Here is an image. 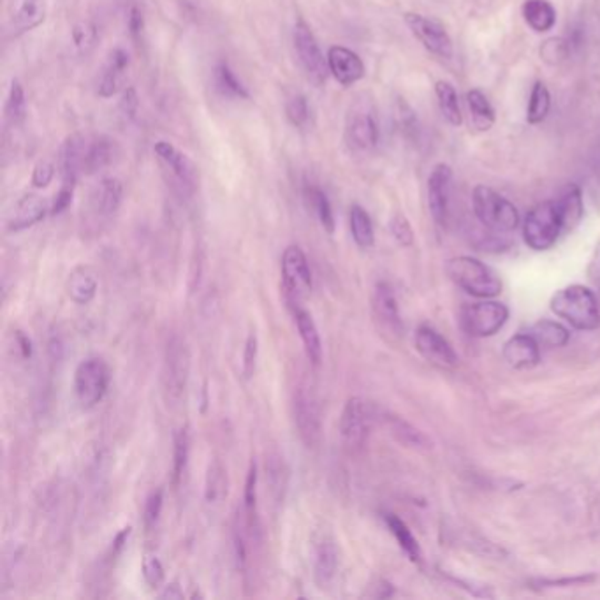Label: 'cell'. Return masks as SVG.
Wrapping results in <instances>:
<instances>
[{
    "instance_id": "obj_9",
    "label": "cell",
    "mask_w": 600,
    "mask_h": 600,
    "mask_svg": "<svg viewBox=\"0 0 600 600\" xmlns=\"http://www.w3.org/2000/svg\"><path fill=\"white\" fill-rule=\"evenodd\" d=\"M381 137L375 106L368 99H358L349 107L345 120V139L352 150L370 152Z\"/></svg>"
},
{
    "instance_id": "obj_23",
    "label": "cell",
    "mask_w": 600,
    "mask_h": 600,
    "mask_svg": "<svg viewBox=\"0 0 600 600\" xmlns=\"http://www.w3.org/2000/svg\"><path fill=\"white\" fill-rule=\"evenodd\" d=\"M339 571V549L331 537L324 535L313 549V579L319 588H328Z\"/></svg>"
},
{
    "instance_id": "obj_49",
    "label": "cell",
    "mask_w": 600,
    "mask_h": 600,
    "mask_svg": "<svg viewBox=\"0 0 600 600\" xmlns=\"http://www.w3.org/2000/svg\"><path fill=\"white\" fill-rule=\"evenodd\" d=\"M162 507H164V490L158 488L156 492H152L147 502H145V511H143V520H145V526L147 528H154L160 514H162Z\"/></svg>"
},
{
    "instance_id": "obj_6",
    "label": "cell",
    "mask_w": 600,
    "mask_h": 600,
    "mask_svg": "<svg viewBox=\"0 0 600 600\" xmlns=\"http://www.w3.org/2000/svg\"><path fill=\"white\" fill-rule=\"evenodd\" d=\"M154 152L171 188L183 199L192 198L199 182L194 162L169 141H157Z\"/></svg>"
},
{
    "instance_id": "obj_32",
    "label": "cell",
    "mask_w": 600,
    "mask_h": 600,
    "mask_svg": "<svg viewBox=\"0 0 600 600\" xmlns=\"http://www.w3.org/2000/svg\"><path fill=\"white\" fill-rule=\"evenodd\" d=\"M467 106H469L470 122L477 131H490L493 127L495 109L481 90L473 88L467 92Z\"/></svg>"
},
{
    "instance_id": "obj_35",
    "label": "cell",
    "mask_w": 600,
    "mask_h": 600,
    "mask_svg": "<svg viewBox=\"0 0 600 600\" xmlns=\"http://www.w3.org/2000/svg\"><path fill=\"white\" fill-rule=\"evenodd\" d=\"M305 199L310 205L313 213L317 215V219H319L320 226L324 228V231L328 235H333L335 233V228H337V220H335V213H333L331 203H330L326 192L320 190L319 187L307 185V188H305Z\"/></svg>"
},
{
    "instance_id": "obj_12",
    "label": "cell",
    "mask_w": 600,
    "mask_h": 600,
    "mask_svg": "<svg viewBox=\"0 0 600 600\" xmlns=\"http://www.w3.org/2000/svg\"><path fill=\"white\" fill-rule=\"evenodd\" d=\"M292 43H294V50L298 55L300 66L303 67L307 78L317 86L324 85L328 73H330L328 58H324V53L320 52V46L313 36L312 28L307 25L303 20H298L294 25Z\"/></svg>"
},
{
    "instance_id": "obj_10",
    "label": "cell",
    "mask_w": 600,
    "mask_h": 600,
    "mask_svg": "<svg viewBox=\"0 0 600 600\" xmlns=\"http://www.w3.org/2000/svg\"><path fill=\"white\" fill-rule=\"evenodd\" d=\"M292 411L301 442L309 449H315L322 441V412L317 392L310 384L303 382L296 388Z\"/></svg>"
},
{
    "instance_id": "obj_36",
    "label": "cell",
    "mask_w": 600,
    "mask_h": 600,
    "mask_svg": "<svg viewBox=\"0 0 600 600\" xmlns=\"http://www.w3.org/2000/svg\"><path fill=\"white\" fill-rule=\"evenodd\" d=\"M530 335L539 345H544V347H564L571 340V333L564 324H560L556 320H549V319H543V320L535 322L530 330Z\"/></svg>"
},
{
    "instance_id": "obj_20",
    "label": "cell",
    "mask_w": 600,
    "mask_h": 600,
    "mask_svg": "<svg viewBox=\"0 0 600 600\" xmlns=\"http://www.w3.org/2000/svg\"><path fill=\"white\" fill-rule=\"evenodd\" d=\"M129 66H131V58L126 50L117 48L109 53L97 81V94L105 99L117 96L124 88Z\"/></svg>"
},
{
    "instance_id": "obj_28",
    "label": "cell",
    "mask_w": 600,
    "mask_h": 600,
    "mask_svg": "<svg viewBox=\"0 0 600 600\" xmlns=\"http://www.w3.org/2000/svg\"><path fill=\"white\" fill-rule=\"evenodd\" d=\"M294 320H296V328H298L300 339L303 341L309 361L313 366L320 365L322 363V341H320V335H319V330L315 326L312 315L307 310L296 307Z\"/></svg>"
},
{
    "instance_id": "obj_48",
    "label": "cell",
    "mask_w": 600,
    "mask_h": 600,
    "mask_svg": "<svg viewBox=\"0 0 600 600\" xmlns=\"http://www.w3.org/2000/svg\"><path fill=\"white\" fill-rule=\"evenodd\" d=\"M390 229H392V238L398 241V245L411 247L414 243V231H412L411 222L407 220L405 215L396 213L392 219Z\"/></svg>"
},
{
    "instance_id": "obj_51",
    "label": "cell",
    "mask_w": 600,
    "mask_h": 600,
    "mask_svg": "<svg viewBox=\"0 0 600 600\" xmlns=\"http://www.w3.org/2000/svg\"><path fill=\"white\" fill-rule=\"evenodd\" d=\"M56 168L50 160H39L32 171V185L37 188H46L55 178Z\"/></svg>"
},
{
    "instance_id": "obj_50",
    "label": "cell",
    "mask_w": 600,
    "mask_h": 600,
    "mask_svg": "<svg viewBox=\"0 0 600 600\" xmlns=\"http://www.w3.org/2000/svg\"><path fill=\"white\" fill-rule=\"evenodd\" d=\"M258 354H259V341H258L256 333H250L249 339L245 341V349H243V375H245V379H252V375L256 373Z\"/></svg>"
},
{
    "instance_id": "obj_4",
    "label": "cell",
    "mask_w": 600,
    "mask_h": 600,
    "mask_svg": "<svg viewBox=\"0 0 600 600\" xmlns=\"http://www.w3.org/2000/svg\"><path fill=\"white\" fill-rule=\"evenodd\" d=\"M190 379V351L185 340L173 335L168 340L164 366H162V390L168 405H180L187 394Z\"/></svg>"
},
{
    "instance_id": "obj_2",
    "label": "cell",
    "mask_w": 600,
    "mask_h": 600,
    "mask_svg": "<svg viewBox=\"0 0 600 600\" xmlns=\"http://www.w3.org/2000/svg\"><path fill=\"white\" fill-rule=\"evenodd\" d=\"M445 269L458 288L467 290L475 298L490 300L502 292V280L496 275L495 269L475 258H454L447 262Z\"/></svg>"
},
{
    "instance_id": "obj_39",
    "label": "cell",
    "mask_w": 600,
    "mask_h": 600,
    "mask_svg": "<svg viewBox=\"0 0 600 600\" xmlns=\"http://www.w3.org/2000/svg\"><path fill=\"white\" fill-rule=\"evenodd\" d=\"M351 233L356 241L358 247L361 249H370L375 243V231H373V222L363 207L354 205L351 208Z\"/></svg>"
},
{
    "instance_id": "obj_17",
    "label": "cell",
    "mask_w": 600,
    "mask_h": 600,
    "mask_svg": "<svg viewBox=\"0 0 600 600\" xmlns=\"http://www.w3.org/2000/svg\"><path fill=\"white\" fill-rule=\"evenodd\" d=\"M371 307L375 319L379 324L394 337H400L403 333V322L400 315V307L394 296V290L388 282H379L373 289L371 296Z\"/></svg>"
},
{
    "instance_id": "obj_33",
    "label": "cell",
    "mask_w": 600,
    "mask_h": 600,
    "mask_svg": "<svg viewBox=\"0 0 600 600\" xmlns=\"http://www.w3.org/2000/svg\"><path fill=\"white\" fill-rule=\"evenodd\" d=\"M213 86L226 99H249L247 88L226 62H219L213 67Z\"/></svg>"
},
{
    "instance_id": "obj_1",
    "label": "cell",
    "mask_w": 600,
    "mask_h": 600,
    "mask_svg": "<svg viewBox=\"0 0 600 600\" xmlns=\"http://www.w3.org/2000/svg\"><path fill=\"white\" fill-rule=\"evenodd\" d=\"M551 310L567 320L579 331H594L600 328V309L597 296L585 286L560 289L551 298Z\"/></svg>"
},
{
    "instance_id": "obj_11",
    "label": "cell",
    "mask_w": 600,
    "mask_h": 600,
    "mask_svg": "<svg viewBox=\"0 0 600 600\" xmlns=\"http://www.w3.org/2000/svg\"><path fill=\"white\" fill-rule=\"evenodd\" d=\"M282 286L290 305H298L312 292V269L307 259V254L298 245H289L284 250Z\"/></svg>"
},
{
    "instance_id": "obj_19",
    "label": "cell",
    "mask_w": 600,
    "mask_h": 600,
    "mask_svg": "<svg viewBox=\"0 0 600 600\" xmlns=\"http://www.w3.org/2000/svg\"><path fill=\"white\" fill-rule=\"evenodd\" d=\"M117 156H118V145L109 136L99 134V136L85 137L81 171L85 175H94L97 171H103L113 164Z\"/></svg>"
},
{
    "instance_id": "obj_53",
    "label": "cell",
    "mask_w": 600,
    "mask_h": 600,
    "mask_svg": "<svg viewBox=\"0 0 600 600\" xmlns=\"http://www.w3.org/2000/svg\"><path fill=\"white\" fill-rule=\"evenodd\" d=\"M137 107H139V101H137V94L136 90L129 86L124 90V96H122V101H120V113L124 118L127 120H132L137 113Z\"/></svg>"
},
{
    "instance_id": "obj_3",
    "label": "cell",
    "mask_w": 600,
    "mask_h": 600,
    "mask_svg": "<svg viewBox=\"0 0 600 600\" xmlns=\"http://www.w3.org/2000/svg\"><path fill=\"white\" fill-rule=\"evenodd\" d=\"M472 205L477 220L496 233H511L520 226L518 208L492 187L477 185L472 192Z\"/></svg>"
},
{
    "instance_id": "obj_26",
    "label": "cell",
    "mask_w": 600,
    "mask_h": 600,
    "mask_svg": "<svg viewBox=\"0 0 600 600\" xmlns=\"http://www.w3.org/2000/svg\"><path fill=\"white\" fill-rule=\"evenodd\" d=\"M97 289H99L97 275L88 266H78L76 269H73L66 282L67 296L76 305L92 303L94 298L97 296Z\"/></svg>"
},
{
    "instance_id": "obj_55",
    "label": "cell",
    "mask_w": 600,
    "mask_h": 600,
    "mask_svg": "<svg viewBox=\"0 0 600 600\" xmlns=\"http://www.w3.org/2000/svg\"><path fill=\"white\" fill-rule=\"evenodd\" d=\"M588 277L595 284H600V243L595 247V252H594L590 264H588Z\"/></svg>"
},
{
    "instance_id": "obj_7",
    "label": "cell",
    "mask_w": 600,
    "mask_h": 600,
    "mask_svg": "<svg viewBox=\"0 0 600 600\" xmlns=\"http://www.w3.org/2000/svg\"><path fill=\"white\" fill-rule=\"evenodd\" d=\"M377 414L379 407L361 396L347 400L340 416V437L349 451H358L365 445Z\"/></svg>"
},
{
    "instance_id": "obj_44",
    "label": "cell",
    "mask_w": 600,
    "mask_h": 600,
    "mask_svg": "<svg viewBox=\"0 0 600 600\" xmlns=\"http://www.w3.org/2000/svg\"><path fill=\"white\" fill-rule=\"evenodd\" d=\"M569 52H571V46L565 39L549 37L541 46V58L548 66H560L562 62H565L569 58Z\"/></svg>"
},
{
    "instance_id": "obj_16",
    "label": "cell",
    "mask_w": 600,
    "mask_h": 600,
    "mask_svg": "<svg viewBox=\"0 0 600 600\" xmlns=\"http://www.w3.org/2000/svg\"><path fill=\"white\" fill-rule=\"evenodd\" d=\"M416 349L428 363L441 368H454L460 361L453 345L428 324L419 326L416 331Z\"/></svg>"
},
{
    "instance_id": "obj_43",
    "label": "cell",
    "mask_w": 600,
    "mask_h": 600,
    "mask_svg": "<svg viewBox=\"0 0 600 600\" xmlns=\"http://www.w3.org/2000/svg\"><path fill=\"white\" fill-rule=\"evenodd\" d=\"M286 115L288 120L298 129H307L310 126V118H312V111L310 106L305 96L296 94L292 97H289L286 103Z\"/></svg>"
},
{
    "instance_id": "obj_18",
    "label": "cell",
    "mask_w": 600,
    "mask_h": 600,
    "mask_svg": "<svg viewBox=\"0 0 600 600\" xmlns=\"http://www.w3.org/2000/svg\"><path fill=\"white\" fill-rule=\"evenodd\" d=\"M328 67L333 78L343 86H351L365 78V64L358 53L343 48V46H331L328 50Z\"/></svg>"
},
{
    "instance_id": "obj_15",
    "label": "cell",
    "mask_w": 600,
    "mask_h": 600,
    "mask_svg": "<svg viewBox=\"0 0 600 600\" xmlns=\"http://www.w3.org/2000/svg\"><path fill=\"white\" fill-rule=\"evenodd\" d=\"M453 192V169L444 162L437 164L428 178V209L435 224L445 226Z\"/></svg>"
},
{
    "instance_id": "obj_40",
    "label": "cell",
    "mask_w": 600,
    "mask_h": 600,
    "mask_svg": "<svg viewBox=\"0 0 600 600\" xmlns=\"http://www.w3.org/2000/svg\"><path fill=\"white\" fill-rule=\"evenodd\" d=\"M551 109V94L543 81H537L530 94V103L526 111V122L532 126L543 124L548 118Z\"/></svg>"
},
{
    "instance_id": "obj_52",
    "label": "cell",
    "mask_w": 600,
    "mask_h": 600,
    "mask_svg": "<svg viewBox=\"0 0 600 600\" xmlns=\"http://www.w3.org/2000/svg\"><path fill=\"white\" fill-rule=\"evenodd\" d=\"M127 26H129V34L136 43L141 41L143 32H145V16L143 11L137 5H132L129 9V18H127Z\"/></svg>"
},
{
    "instance_id": "obj_47",
    "label": "cell",
    "mask_w": 600,
    "mask_h": 600,
    "mask_svg": "<svg viewBox=\"0 0 600 600\" xmlns=\"http://www.w3.org/2000/svg\"><path fill=\"white\" fill-rule=\"evenodd\" d=\"M143 579L152 590L162 588V585H164L166 571H164L162 562L154 554H148L143 560Z\"/></svg>"
},
{
    "instance_id": "obj_37",
    "label": "cell",
    "mask_w": 600,
    "mask_h": 600,
    "mask_svg": "<svg viewBox=\"0 0 600 600\" xmlns=\"http://www.w3.org/2000/svg\"><path fill=\"white\" fill-rule=\"evenodd\" d=\"M228 486H229L228 470L222 465L220 460H213L208 465L207 479H205V500L208 502L209 505L224 502V498L228 496V490H229Z\"/></svg>"
},
{
    "instance_id": "obj_54",
    "label": "cell",
    "mask_w": 600,
    "mask_h": 600,
    "mask_svg": "<svg viewBox=\"0 0 600 600\" xmlns=\"http://www.w3.org/2000/svg\"><path fill=\"white\" fill-rule=\"evenodd\" d=\"M73 194H75V187L62 185L60 192L56 194V198H55V201H53L52 215H58V213H62L64 209H67V207H69L71 201H73Z\"/></svg>"
},
{
    "instance_id": "obj_46",
    "label": "cell",
    "mask_w": 600,
    "mask_h": 600,
    "mask_svg": "<svg viewBox=\"0 0 600 600\" xmlns=\"http://www.w3.org/2000/svg\"><path fill=\"white\" fill-rule=\"evenodd\" d=\"M597 575H573V577H562V579H548V577H537V579H530L532 588L543 590V588H565V586H585L590 583H595Z\"/></svg>"
},
{
    "instance_id": "obj_13",
    "label": "cell",
    "mask_w": 600,
    "mask_h": 600,
    "mask_svg": "<svg viewBox=\"0 0 600 600\" xmlns=\"http://www.w3.org/2000/svg\"><path fill=\"white\" fill-rule=\"evenodd\" d=\"M463 326L472 337L486 339L496 335L509 319V309L493 300L473 303L463 309Z\"/></svg>"
},
{
    "instance_id": "obj_34",
    "label": "cell",
    "mask_w": 600,
    "mask_h": 600,
    "mask_svg": "<svg viewBox=\"0 0 600 600\" xmlns=\"http://www.w3.org/2000/svg\"><path fill=\"white\" fill-rule=\"evenodd\" d=\"M384 522L388 524V528H390L392 537L396 539V543L400 544V548L403 549V553L412 562L419 564L422 560V551H421V546H419L418 539L412 535L411 528L407 526V523L400 520L396 514H392V513L384 516Z\"/></svg>"
},
{
    "instance_id": "obj_14",
    "label": "cell",
    "mask_w": 600,
    "mask_h": 600,
    "mask_svg": "<svg viewBox=\"0 0 600 600\" xmlns=\"http://www.w3.org/2000/svg\"><path fill=\"white\" fill-rule=\"evenodd\" d=\"M405 24L428 52L433 53L441 58L453 56V41H451L449 34L445 32L444 26L441 25L439 22L426 18L418 13H407Z\"/></svg>"
},
{
    "instance_id": "obj_38",
    "label": "cell",
    "mask_w": 600,
    "mask_h": 600,
    "mask_svg": "<svg viewBox=\"0 0 600 600\" xmlns=\"http://www.w3.org/2000/svg\"><path fill=\"white\" fill-rule=\"evenodd\" d=\"M435 94L439 99V107L444 115L445 120L453 126V127H460L463 124V115H462V107H460V101H458V94L454 90V86L441 79L435 85Z\"/></svg>"
},
{
    "instance_id": "obj_42",
    "label": "cell",
    "mask_w": 600,
    "mask_h": 600,
    "mask_svg": "<svg viewBox=\"0 0 600 600\" xmlns=\"http://www.w3.org/2000/svg\"><path fill=\"white\" fill-rule=\"evenodd\" d=\"M25 90L18 79H13L9 94H7V101H5V118L11 126H18L25 120Z\"/></svg>"
},
{
    "instance_id": "obj_31",
    "label": "cell",
    "mask_w": 600,
    "mask_h": 600,
    "mask_svg": "<svg viewBox=\"0 0 600 600\" xmlns=\"http://www.w3.org/2000/svg\"><path fill=\"white\" fill-rule=\"evenodd\" d=\"M558 207V213H560V220H562V228L564 231H573L577 228V224L581 222L583 215H585V205H583V194L579 187H569L562 198L556 201Z\"/></svg>"
},
{
    "instance_id": "obj_45",
    "label": "cell",
    "mask_w": 600,
    "mask_h": 600,
    "mask_svg": "<svg viewBox=\"0 0 600 600\" xmlns=\"http://www.w3.org/2000/svg\"><path fill=\"white\" fill-rule=\"evenodd\" d=\"M71 36H73V43H75L76 50L81 55H86V53L90 52L96 46L97 37H99L97 26L90 24V22H79V24H76V25L73 26Z\"/></svg>"
},
{
    "instance_id": "obj_25",
    "label": "cell",
    "mask_w": 600,
    "mask_h": 600,
    "mask_svg": "<svg viewBox=\"0 0 600 600\" xmlns=\"http://www.w3.org/2000/svg\"><path fill=\"white\" fill-rule=\"evenodd\" d=\"M48 213L46 201L36 194L24 196L11 211V217L7 220V229L11 233L25 231L28 228L41 222Z\"/></svg>"
},
{
    "instance_id": "obj_21",
    "label": "cell",
    "mask_w": 600,
    "mask_h": 600,
    "mask_svg": "<svg viewBox=\"0 0 600 600\" xmlns=\"http://www.w3.org/2000/svg\"><path fill=\"white\" fill-rule=\"evenodd\" d=\"M377 421L388 430V433L400 444L418 449V451L432 449V441L414 424H411L409 421H405V419L400 418L392 412H388V411H382V409H379Z\"/></svg>"
},
{
    "instance_id": "obj_56",
    "label": "cell",
    "mask_w": 600,
    "mask_h": 600,
    "mask_svg": "<svg viewBox=\"0 0 600 600\" xmlns=\"http://www.w3.org/2000/svg\"><path fill=\"white\" fill-rule=\"evenodd\" d=\"M182 588L178 586V583H171V585H166L164 590L160 592V599H183Z\"/></svg>"
},
{
    "instance_id": "obj_30",
    "label": "cell",
    "mask_w": 600,
    "mask_h": 600,
    "mask_svg": "<svg viewBox=\"0 0 600 600\" xmlns=\"http://www.w3.org/2000/svg\"><path fill=\"white\" fill-rule=\"evenodd\" d=\"M522 13L528 26L539 34L549 32L556 24V11L548 0H524Z\"/></svg>"
},
{
    "instance_id": "obj_41",
    "label": "cell",
    "mask_w": 600,
    "mask_h": 600,
    "mask_svg": "<svg viewBox=\"0 0 600 600\" xmlns=\"http://www.w3.org/2000/svg\"><path fill=\"white\" fill-rule=\"evenodd\" d=\"M188 458H190V433L187 426H182L175 433V447H173V479L177 486H180L183 481V475L188 467Z\"/></svg>"
},
{
    "instance_id": "obj_22",
    "label": "cell",
    "mask_w": 600,
    "mask_h": 600,
    "mask_svg": "<svg viewBox=\"0 0 600 600\" xmlns=\"http://www.w3.org/2000/svg\"><path fill=\"white\" fill-rule=\"evenodd\" d=\"M541 345L530 333L514 335L513 339L507 340L503 345V360L511 368L516 370H530L539 365L541 361Z\"/></svg>"
},
{
    "instance_id": "obj_5",
    "label": "cell",
    "mask_w": 600,
    "mask_h": 600,
    "mask_svg": "<svg viewBox=\"0 0 600 600\" xmlns=\"http://www.w3.org/2000/svg\"><path fill=\"white\" fill-rule=\"evenodd\" d=\"M111 371L103 358L90 356L79 363L75 371L73 390L83 411H90L97 407L109 388Z\"/></svg>"
},
{
    "instance_id": "obj_24",
    "label": "cell",
    "mask_w": 600,
    "mask_h": 600,
    "mask_svg": "<svg viewBox=\"0 0 600 600\" xmlns=\"http://www.w3.org/2000/svg\"><path fill=\"white\" fill-rule=\"evenodd\" d=\"M83 145L85 136L81 134H71L64 139L60 150H58V173L62 177V185L75 187L78 182L83 162Z\"/></svg>"
},
{
    "instance_id": "obj_29",
    "label": "cell",
    "mask_w": 600,
    "mask_h": 600,
    "mask_svg": "<svg viewBox=\"0 0 600 600\" xmlns=\"http://www.w3.org/2000/svg\"><path fill=\"white\" fill-rule=\"evenodd\" d=\"M45 16H46L45 0H22L11 18L13 36L25 34L32 28L41 25L45 22Z\"/></svg>"
},
{
    "instance_id": "obj_8",
    "label": "cell",
    "mask_w": 600,
    "mask_h": 600,
    "mask_svg": "<svg viewBox=\"0 0 600 600\" xmlns=\"http://www.w3.org/2000/svg\"><path fill=\"white\" fill-rule=\"evenodd\" d=\"M562 231L564 228L556 201L539 203L535 208L530 209L523 224L524 243L537 252L551 249L556 243L558 236L562 235Z\"/></svg>"
},
{
    "instance_id": "obj_57",
    "label": "cell",
    "mask_w": 600,
    "mask_h": 600,
    "mask_svg": "<svg viewBox=\"0 0 600 600\" xmlns=\"http://www.w3.org/2000/svg\"><path fill=\"white\" fill-rule=\"evenodd\" d=\"M16 337H18V341H20V349L24 351V356L28 358V356H30V352H32V347H30V340L26 339L25 335H22V333H18Z\"/></svg>"
},
{
    "instance_id": "obj_27",
    "label": "cell",
    "mask_w": 600,
    "mask_h": 600,
    "mask_svg": "<svg viewBox=\"0 0 600 600\" xmlns=\"http://www.w3.org/2000/svg\"><path fill=\"white\" fill-rule=\"evenodd\" d=\"M124 198V185L118 178H103L92 192V208L101 217L115 215Z\"/></svg>"
}]
</instances>
